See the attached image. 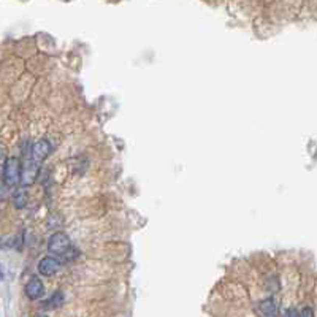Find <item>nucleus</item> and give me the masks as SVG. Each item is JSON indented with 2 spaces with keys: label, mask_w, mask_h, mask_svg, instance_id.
<instances>
[{
  "label": "nucleus",
  "mask_w": 317,
  "mask_h": 317,
  "mask_svg": "<svg viewBox=\"0 0 317 317\" xmlns=\"http://www.w3.org/2000/svg\"><path fill=\"white\" fill-rule=\"evenodd\" d=\"M60 268V260L57 257H45L38 263V273L43 276L56 274Z\"/></svg>",
  "instance_id": "4"
},
{
  "label": "nucleus",
  "mask_w": 317,
  "mask_h": 317,
  "mask_svg": "<svg viewBox=\"0 0 317 317\" xmlns=\"http://www.w3.org/2000/svg\"><path fill=\"white\" fill-rule=\"evenodd\" d=\"M38 164H35L32 158L30 161H27L25 162V165H24V168H22V178H21V181H22V184H25V186H29V184H32L34 181H35V178H37V175H38Z\"/></svg>",
  "instance_id": "7"
},
{
  "label": "nucleus",
  "mask_w": 317,
  "mask_h": 317,
  "mask_svg": "<svg viewBox=\"0 0 317 317\" xmlns=\"http://www.w3.org/2000/svg\"><path fill=\"white\" fill-rule=\"evenodd\" d=\"M25 202H27V197H25L24 189L16 191V194H15V205H16L18 208H24V206H25Z\"/></svg>",
  "instance_id": "9"
},
{
  "label": "nucleus",
  "mask_w": 317,
  "mask_h": 317,
  "mask_svg": "<svg viewBox=\"0 0 317 317\" xmlns=\"http://www.w3.org/2000/svg\"><path fill=\"white\" fill-rule=\"evenodd\" d=\"M38 317H48V315H38Z\"/></svg>",
  "instance_id": "12"
},
{
  "label": "nucleus",
  "mask_w": 317,
  "mask_h": 317,
  "mask_svg": "<svg viewBox=\"0 0 317 317\" xmlns=\"http://www.w3.org/2000/svg\"><path fill=\"white\" fill-rule=\"evenodd\" d=\"M300 317H314L312 314V309L311 308H305L301 312H300Z\"/></svg>",
  "instance_id": "10"
},
{
  "label": "nucleus",
  "mask_w": 317,
  "mask_h": 317,
  "mask_svg": "<svg viewBox=\"0 0 317 317\" xmlns=\"http://www.w3.org/2000/svg\"><path fill=\"white\" fill-rule=\"evenodd\" d=\"M49 152H51V144H49V141L48 140H40V141H37L35 144H34V148H32V161L35 162V164H42L45 158L49 155Z\"/></svg>",
  "instance_id": "3"
},
{
  "label": "nucleus",
  "mask_w": 317,
  "mask_h": 317,
  "mask_svg": "<svg viewBox=\"0 0 317 317\" xmlns=\"http://www.w3.org/2000/svg\"><path fill=\"white\" fill-rule=\"evenodd\" d=\"M257 314H259V317H279V309H277V305L274 303V300L268 298V300H263L259 303Z\"/></svg>",
  "instance_id": "6"
},
{
  "label": "nucleus",
  "mask_w": 317,
  "mask_h": 317,
  "mask_svg": "<svg viewBox=\"0 0 317 317\" xmlns=\"http://www.w3.org/2000/svg\"><path fill=\"white\" fill-rule=\"evenodd\" d=\"M64 305V294L62 292H56L49 300L45 301V308L46 309H57Z\"/></svg>",
  "instance_id": "8"
},
{
  "label": "nucleus",
  "mask_w": 317,
  "mask_h": 317,
  "mask_svg": "<svg viewBox=\"0 0 317 317\" xmlns=\"http://www.w3.org/2000/svg\"><path fill=\"white\" fill-rule=\"evenodd\" d=\"M25 294H27V297H29L30 300H38V298H42L43 294H45L43 282L40 281L37 276L30 277V281L27 282V286H25Z\"/></svg>",
  "instance_id": "5"
},
{
  "label": "nucleus",
  "mask_w": 317,
  "mask_h": 317,
  "mask_svg": "<svg viewBox=\"0 0 317 317\" xmlns=\"http://www.w3.org/2000/svg\"><path fill=\"white\" fill-rule=\"evenodd\" d=\"M22 178V167L21 162L16 157L7 158L5 167H4V179L7 182V186H16Z\"/></svg>",
  "instance_id": "2"
},
{
  "label": "nucleus",
  "mask_w": 317,
  "mask_h": 317,
  "mask_svg": "<svg viewBox=\"0 0 317 317\" xmlns=\"http://www.w3.org/2000/svg\"><path fill=\"white\" fill-rule=\"evenodd\" d=\"M284 317H300V312H297L295 309H287L284 312Z\"/></svg>",
  "instance_id": "11"
},
{
  "label": "nucleus",
  "mask_w": 317,
  "mask_h": 317,
  "mask_svg": "<svg viewBox=\"0 0 317 317\" xmlns=\"http://www.w3.org/2000/svg\"><path fill=\"white\" fill-rule=\"evenodd\" d=\"M72 249V241L70 238L62 233V232H57L54 233L48 241V250L56 257H62V256H67L69 250Z\"/></svg>",
  "instance_id": "1"
}]
</instances>
